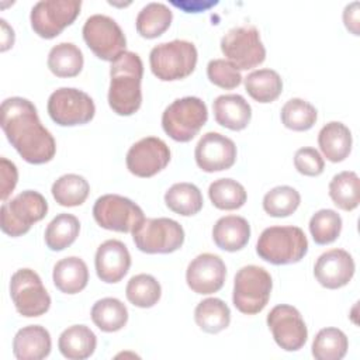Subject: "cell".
I'll return each mask as SVG.
<instances>
[{
	"label": "cell",
	"instance_id": "obj_36",
	"mask_svg": "<svg viewBox=\"0 0 360 360\" xmlns=\"http://www.w3.org/2000/svg\"><path fill=\"white\" fill-rule=\"evenodd\" d=\"M311 349L316 360H340L347 353L349 340L343 330L323 328L314 338Z\"/></svg>",
	"mask_w": 360,
	"mask_h": 360
},
{
	"label": "cell",
	"instance_id": "obj_22",
	"mask_svg": "<svg viewBox=\"0 0 360 360\" xmlns=\"http://www.w3.org/2000/svg\"><path fill=\"white\" fill-rule=\"evenodd\" d=\"M215 121L231 131L245 129L252 118V107L240 94H222L212 103Z\"/></svg>",
	"mask_w": 360,
	"mask_h": 360
},
{
	"label": "cell",
	"instance_id": "obj_10",
	"mask_svg": "<svg viewBox=\"0 0 360 360\" xmlns=\"http://www.w3.org/2000/svg\"><path fill=\"white\" fill-rule=\"evenodd\" d=\"M48 114L60 127L83 125L93 120L96 105L93 98L75 87H59L48 98Z\"/></svg>",
	"mask_w": 360,
	"mask_h": 360
},
{
	"label": "cell",
	"instance_id": "obj_42",
	"mask_svg": "<svg viewBox=\"0 0 360 360\" xmlns=\"http://www.w3.org/2000/svg\"><path fill=\"white\" fill-rule=\"evenodd\" d=\"M210 82L221 89L232 90L242 83V75L236 66L226 59H212L207 65Z\"/></svg>",
	"mask_w": 360,
	"mask_h": 360
},
{
	"label": "cell",
	"instance_id": "obj_24",
	"mask_svg": "<svg viewBox=\"0 0 360 360\" xmlns=\"http://www.w3.org/2000/svg\"><path fill=\"white\" fill-rule=\"evenodd\" d=\"M52 280L55 287L63 294H77L89 283V269L83 259L69 256L60 259L53 266Z\"/></svg>",
	"mask_w": 360,
	"mask_h": 360
},
{
	"label": "cell",
	"instance_id": "obj_19",
	"mask_svg": "<svg viewBox=\"0 0 360 360\" xmlns=\"http://www.w3.org/2000/svg\"><path fill=\"white\" fill-rule=\"evenodd\" d=\"M354 270L356 264L349 252L345 249H330L316 259L314 276L322 287L336 290L349 284Z\"/></svg>",
	"mask_w": 360,
	"mask_h": 360
},
{
	"label": "cell",
	"instance_id": "obj_21",
	"mask_svg": "<svg viewBox=\"0 0 360 360\" xmlns=\"http://www.w3.org/2000/svg\"><path fill=\"white\" fill-rule=\"evenodd\" d=\"M52 340L49 332L41 325L21 328L13 339V353L18 360H41L49 356Z\"/></svg>",
	"mask_w": 360,
	"mask_h": 360
},
{
	"label": "cell",
	"instance_id": "obj_43",
	"mask_svg": "<svg viewBox=\"0 0 360 360\" xmlns=\"http://www.w3.org/2000/svg\"><path fill=\"white\" fill-rule=\"evenodd\" d=\"M294 166L298 173L309 177L319 176L323 172L325 162L321 153L311 146L300 148L294 155Z\"/></svg>",
	"mask_w": 360,
	"mask_h": 360
},
{
	"label": "cell",
	"instance_id": "obj_7",
	"mask_svg": "<svg viewBox=\"0 0 360 360\" xmlns=\"http://www.w3.org/2000/svg\"><path fill=\"white\" fill-rule=\"evenodd\" d=\"M48 202L45 197L34 190H25L17 194L10 201H4L0 208L1 231L17 238L27 233L32 224L45 218Z\"/></svg>",
	"mask_w": 360,
	"mask_h": 360
},
{
	"label": "cell",
	"instance_id": "obj_9",
	"mask_svg": "<svg viewBox=\"0 0 360 360\" xmlns=\"http://www.w3.org/2000/svg\"><path fill=\"white\" fill-rule=\"evenodd\" d=\"M221 51L239 70L256 68L266 59V48L255 25L231 28L221 38Z\"/></svg>",
	"mask_w": 360,
	"mask_h": 360
},
{
	"label": "cell",
	"instance_id": "obj_26",
	"mask_svg": "<svg viewBox=\"0 0 360 360\" xmlns=\"http://www.w3.org/2000/svg\"><path fill=\"white\" fill-rule=\"evenodd\" d=\"M96 346L97 338L86 325H72L66 328L58 339L59 352L69 360H84L90 357Z\"/></svg>",
	"mask_w": 360,
	"mask_h": 360
},
{
	"label": "cell",
	"instance_id": "obj_37",
	"mask_svg": "<svg viewBox=\"0 0 360 360\" xmlns=\"http://www.w3.org/2000/svg\"><path fill=\"white\" fill-rule=\"evenodd\" d=\"M208 197L214 207L224 211L240 208L248 198L245 187L233 179L214 180L208 187Z\"/></svg>",
	"mask_w": 360,
	"mask_h": 360
},
{
	"label": "cell",
	"instance_id": "obj_6",
	"mask_svg": "<svg viewBox=\"0 0 360 360\" xmlns=\"http://www.w3.org/2000/svg\"><path fill=\"white\" fill-rule=\"evenodd\" d=\"M208 120L205 103L193 96L176 98L162 114L163 131L176 142L191 141Z\"/></svg>",
	"mask_w": 360,
	"mask_h": 360
},
{
	"label": "cell",
	"instance_id": "obj_30",
	"mask_svg": "<svg viewBox=\"0 0 360 360\" xmlns=\"http://www.w3.org/2000/svg\"><path fill=\"white\" fill-rule=\"evenodd\" d=\"M83 53L72 42H60L48 53V68L58 77H75L83 69Z\"/></svg>",
	"mask_w": 360,
	"mask_h": 360
},
{
	"label": "cell",
	"instance_id": "obj_27",
	"mask_svg": "<svg viewBox=\"0 0 360 360\" xmlns=\"http://www.w3.org/2000/svg\"><path fill=\"white\" fill-rule=\"evenodd\" d=\"M173 13L163 3H148L136 15L135 27L141 37L153 39L160 37L172 24Z\"/></svg>",
	"mask_w": 360,
	"mask_h": 360
},
{
	"label": "cell",
	"instance_id": "obj_35",
	"mask_svg": "<svg viewBox=\"0 0 360 360\" xmlns=\"http://www.w3.org/2000/svg\"><path fill=\"white\" fill-rule=\"evenodd\" d=\"M51 193L59 205L77 207L82 205L89 197L90 186L83 176L68 173L53 181Z\"/></svg>",
	"mask_w": 360,
	"mask_h": 360
},
{
	"label": "cell",
	"instance_id": "obj_45",
	"mask_svg": "<svg viewBox=\"0 0 360 360\" xmlns=\"http://www.w3.org/2000/svg\"><path fill=\"white\" fill-rule=\"evenodd\" d=\"M345 27L353 34L359 35V1H352L343 10Z\"/></svg>",
	"mask_w": 360,
	"mask_h": 360
},
{
	"label": "cell",
	"instance_id": "obj_17",
	"mask_svg": "<svg viewBox=\"0 0 360 360\" xmlns=\"http://www.w3.org/2000/svg\"><path fill=\"white\" fill-rule=\"evenodd\" d=\"M194 158L202 172H222L233 166L236 160V145L231 138L211 131L204 134L197 142Z\"/></svg>",
	"mask_w": 360,
	"mask_h": 360
},
{
	"label": "cell",
	"instance_id": "obj_20",
	"mask_svg": "<svg viewBox=\"0 0 360 360\" xmlns=\"http://www.w3.org/2000/svg\"><path fill=\"white\" fill-rule=\"evenodd\" d=\"M94 266L101 281L108 284L118 283L131 267L129 250L121 240L108 239L97 248Z\"/></svg>",
	"mask_w": 360,
	"mask_h": 360
},
{
	"label": "cell",
	"instance_id": "obj_15",
	"mask_svg": "<svg viewBox=\"0 0 360 360\" xmlns=\"http://www.w3.org/2000/svg\"><path fill=\"white\" fill-rule=\"evenodd\" d=\"M267 326L274 342L285 352L300 350L307 339V325L295 307L280 304L276 305L267 315Z\"/></svg>",
	"mask_w": 360,
	"mask_h": 360
},
{
	"label": "cell",
	"instance_id": "obj_40",
	"mask_svg": "<svg viewBox=\"0 0 360 360\" xmlns=\"http://www.w3.org/2000/svg\"><path fill=\"white\" fill-rule=\"evenodd\" d=\"M301 202L300 193L290 186H277L263 197V210L274 218H284L297 211Z\"/></svg>",
	"mask_w": 360,
	"mask_h": 360
},
{
	"label": "cell",
	"instance_id": "obj_25",
	"mask_svg": "<svg viewBox=\"0 0 360 360\" xmlns=\"http://www.w3.org/2000/svg\"><path fill=\"white\" fill-rule=\"evenodd\" d=\"M352 132L350 129L339 122L330 121L323 125L318 134V145L323 156L333 163L343 162L352 152Z\"/></svg>",
	"mask_w": 360,
	"mask_h": 360
},
{
	"label": "cell",
	"instance_id": "obj_18",
	"mask_svg": "<svg viewBox=\"0 0 360 360\" xmlns=\"http://www.w3.org/2000/svg\"><path fill=\"white\" fill-rule=\"evenodd\" d=\"M226 277L224 260L214 253H201L187 266L186 281L195 294L208 295L222 288Z\"/></svg>",
	"mask_w": 360,
	"mask_h": 360
},
{
	"label": "cell",
	"instance_id": "obj_32",
	"mask_svg": "<svg viewBox=\"0 0 360 360\" xmlns=\"http://www.w3.org/2000/svg\"><path fill=\"white\" fill-rule=\"evenodd\" d=\"M329 197L343 211H353L360 202V180L356 172L345 170L335 174L329 183Z\"/></svg>",
	"mask_w": 360,
	"mask_h": 360
},
{
	"label": "cell",
	"instance_id": "obj_3",
	"mask_svg": "<svg viewBox=\"0 0 360 360\" xmlns=\"http://www.w3.org/2000/svg\"><path fill=\"white\" fill-rule=\"evenodd\" d=\"M308 252V239L298 226L266 228L256 243V253L271 264H291L300 262Z\"/></svg>",
	"mask_w": 360,
	"mask_h": 360
},
{
	"label": "cell",
	"instance_id": "obj_12",
	"mask_svg": "<svg viewBox=\"0 0 360 360\" xmlns=\"http://www.w3.org/2000/svg\"><path fill=\"white\" fill-rule=\"evenodd\" d=\"M10 297L17 312L25 318L41 316L51 307V297L41 277L31 269H18L13 273Z\"/></svg>",
	"mask_w": 360,
	"mask_h": 360
},
{
	"label": "cell",
	"instance_id": "obj_29",
	"mask_svg": "<svg viewBox=\"0 0 360 360\" xmlns=\"http://www.w3.org/2000/svg\"><path fill=\"white\" fill-rule=\"evenodd\" d=\"M90 315L94 325L107 333L122 329L128 322L127 307L114 297H105L96 301L91 307Z\"/></svg>",
	"mask_w": 360,
	"mask_h": 360
},
{
	"label": "cell",
	"instance_id": "obj_23",
	"mask_svg": "<svg viewBox=\"0 0 360 360\" xmlns=\"http://www.w3.org/2000/svg\"><path fill=\"white\" fill-rule=\"evenodd\" d=\"M250 238L249 222L239 215H226L219 218L212 228L215 245L226 252L243 249Z\"/></svg>",
	"mask_w": 360,
	"mask_h": 360
},
{
	"label": "cell",
	"instance_id": "obj_33",
	"mask_svg": "<svg viewBox=\"0 0 360 360\" xmlns=\"http://www.w3.org/2000/svg\"><path fill=\"white\" fill-rule=\"evenodd\" d=\"M165 202L173 212L183 217H191L200 212L204 200L200 188L195 184L183 181L169 187L165 194Z\"/></svg>",
	"mask_w": 360,
	"mask_h": 360
},
{
	"label": "cell",
	"instance_id": "obj_14",
	"mask_svg": "<svg viewBox=\"0 0 360 360\" xmlns=\"http://www.w3.org/2000/svg\"><path fill=\"white\" fill-rule=\"evenodd\" d=\"M94 221L104 229L115 232H132L145 218L142 208L132 200L118 194H104L93 205Z\"/></svg>",
	"mask_w": 360,
	"mask_h": 360
},
{
	"label": "cell",
	"instance_id": "obj_46",
	"mask_svg": "<svg viewBox=\"0 0 360 360\" xmlns=\"http://www.w3.org/2000/svg\"><path fill=\"white\" fill-rule=\"evenodd\" d=\"M173 6L184 10L186 13H200L205 11L210 7L215 6L217 1H198V0H191V1H172Z\"/></svg>",
	"mask_w": 360,
	"mask_h": 360
},
{
	"label": "cell",
	"instance_id": "obj_1",
	"mask_svg": "<svg viewBox=\"0 0 360 360\" xmlns=\"http://www.w3.org/2000/svg\"><path fill=\"white\" fill-rule=\"evenodd\" d=\"M1 129L18 155L31 165L53 159L56 143L41 124L35 105L24 97H8L1 103Z\"/></svg>",
	"mask_w": 360,
	"mask_h": 360
},
{
	"label": "cell",
	"instance_id": "obj_44",
	"mask_svg": "<svg viewBox=\"0 0 360 360\" xmlns=\"http://www.w3.org/2000/svg\"><path fill=\"white\" fill-rule=\"evenodd\" d=\"M0 179H1V200L7 201L14 187L17 186L18 172H17V166L6 158H0Z\"/></svg>",
	"mask_w": 360,
	"mask_h": 360
},
{
	"label": "cell",
	"instance_id": "obj_2",
	"mask_svg": "<svg viewBox=\"0 0 360 360\" xmlns=\"http://www.w3.org/2000/svg\"><path fill=\"white\" fill-rule=\"evenodd\" d=\"M143 63L138 53L125 51L110 68L108 105L118 115H132L142 104Z\"/></svg>",
	"mask_w": 360,
	"mask_h": 360
},
{
	"label": "cell",
	"instance_id": "obj_47",
	"mask_svg": "<svg viewBox=\"0 0 360 360\" xmlns=\"http://www.w3.org/2000/svg\"><path fill=\"white\" fill-rule=\"evenodd\" d=\"M0 22H1V51L4 52L14 44V31L4 18H1Z\"/></svg>",
	"mask_w": 360,
	"mask_h": 360
},
{
	"label": "cell",
	"instance_id": "obj_39",
	"mask_svg": "<svg viewBox=\"0 0 360 360\" xmlns=\"http://www.w3.org/2000/svg\"><path fill=\"white\" fill-rule=\"evenodd\" d=\"M281 122L292 131H308L318 118L316 108L304 98H290L281 108Z\"/></svg>",
	"mask_w": 360,
	"mask_h": 360
},
{
	"label": "cell",
	"instance_id": "obj_13",
	"mask_svg": "<svg viewBox=\"0 0 360 360\" xmlns=\"http://www.w3.org/2000/svg\"><path fill=\"white\" fill-rule=\"evenodd\" d=\"M80 7V0H41L31 8V27L41 38L52 39L77 18Z\"/></svg>",
	"mask_w": 360,
	"mask_h": 360
},
{
	"label": "cell",
	"instance_id": "obj_5",
	"mask_svg": "<svg viewBox=\"0 0 360 360\" xmlns=\"http://www.w3.org/2000/svg\"><path fill=\"white\" fill-rule=\"evenodd\" d=\"M271 288L273 280L266 269L256 264L243 266L233 278L232 302L242 314H259L267 305Z\"/></svg>",
	"mask_w": 360,
	"mask_h": 360
},
{
	"label": "cell",
	"instance_id": "obj_28",
	"mask_svg": "<svg viewBox=\"0 0 360 360\" xmlns=\"http://www.w3.org/2000/svg\"><path fill=\"white\" fill-rule=\"evenodd\" d=\"M194 321L207 333H218L229 326L231 309L221 298H205L194 309Z\"/></svg>",
	"mask_w": 360,
	"mask_h": 360
},
{
	"label": "cell",
	"instance_id": "obj_34",
	"mask_svg": "<svg viewBox=\"0 0 360 360\" xmlns=\"http://www.w3.org/2000/svg\"><path fill=\"white\" fill-rule=\"evenodd\" d=\"M80 232V222L72 214H58L46 226L44 238L46 246L53 252L69 248Z\"/></svg>",
	"mask_w": 360,
	"mask_h": 360
},
{
	"label": "cell",
	"instance_id": "obj_38",
	"mask_svg": "<svg viewBox=\"0 0 360 360\" xmlns=\"http://www.w3.org/2000/svg\"><path fill=\"white\" fill-rule=\"evenodd\" d=\"M125 295L138 308H152L160 300L162 287L153 276L141 273L129 278L125 287Z\"/></svg>",
	"mask_w": 360,
	"mask_h": 360
},
{
	"label": "cell",
	"instance_id": "obj_11",
	"mask_svg": "<svg viewBox=\"0 0 360 360\" xmlns=\"http://www.w3.org/2000/svg\"><path fill=\"white\" fill-rule=\"evenodd\" d=\"M82 32L87 46L103 60L114 62L125 52V35L118 22L108 15H90L84 22Z\"/></svg>",
	"mask_w": 360,
	"mask_h": 360
},
{
	"label": "cell",
	"instance_id": "obj_16",
	"mask_svg": "<svg viewBox=\"0 0 360 360\" xmlns=\"http://www.w3.org/2000/svg\"><path fill=\"white\" fill-rule=\"evenodd\" d=\"M170 162V149L165 141L146 136L135 142L127 152L128 170L138 177H152L162 172Z\"/></svg>",
	"mask_w": 360,
	"mask_h": 360
},
{
	"label": "cell",
	"instance_id": "obj_4",
	"mask_svg": "<svg viewBox=\"0 0 360 360\" xmlns=\"http://www.w3.org/2000/svg\"><path fill=\"white\" fill-rule=\"evenodd\" d=\"M197 59L195 45L184 39L162 42L149 53L150 70L162 82H174L190 76L195 69Z\"/></svg>",
	"mask_w": 360,
	"mask_h": 360
},
{
	"label": "cell",
	"instance_id": "obj_31",
	"mask_svg": "<svg viewBox=\"0 0 360 360\" xmlns=\"http://www.w3.org/2000/svg\"><path fill=\"white\" fill-rule=\"evenodd\" d=\"M245 89L253 100L266 104L274 101L281 94L283 80L273 69H259L245 77Z\"/></svg>",
	"mask_w": 360,
	"mask_h": 360
},
{
	"label": "cell",
	"instance_id": "obj_41",
	"mask_svg": "<svg viewBox=\"0 0 360 360\" xmlns=\"http://www.w3.org/2000/svg\"><path fill=\"white\" fill-rule=\"evenodd\" d=\"M342 231V218L335 210L323 208L309 219V232L315 243L329 245L338 239Z\"/></svg>",
	"mask_w": 360,
	"mask_h": 360
},
{
	"label": "cell",
	"instance_id": "obj_8",
	"mask_svg": "<svg viewBox=\"0 0 360 360\" xmlns=\"http://www.w3.org/2000/svg\"><path fill=\"white\" fill-rule=\"evenodd\" d=\"M132 239L143 253H172L181 248L184 229L172 218H143L132 229Z\"/></svg>",
	"mask_w": 360,
	"mask_h": 360
}]
</instances>
